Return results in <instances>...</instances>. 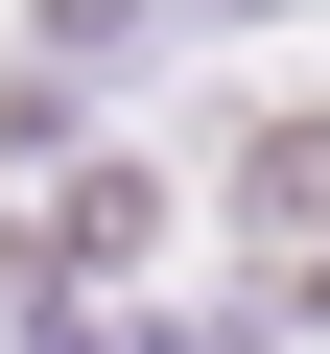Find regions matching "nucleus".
I'll return each instance as SVG.
<instances>
[{
  "instance_id": "f257e3e1",
  "label": "nucleus",
  "mask_w": 330,
  "mask_h": 354,
  "mask_svg": "<svg viewBox=\"0 0 330 354\" xmlns=\"http://www.w3.org/2000/svg\"><path fill=\"white\" fill-rule=\"evenodd\" d=\"M236 260H260L283 307H330V118H260V142H236Z\"/></svg>"
}]
</instances>
